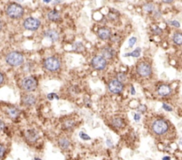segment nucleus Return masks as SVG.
Segmentation results:
<instances>
[{
	"label": "nucleus",
	"mask_w": 182,
	"mask_h": 160,
	"mask_svg": "<svg viewBox=\"0 0 182 160\" xmlns=\"http://www.w3.org/2000/svg\"><path fill=\"white\" fill-rule=\"evenodd\" d=\"M170 125L169 123L167 122L164 118H156L153 120L150 125L151 132L156 136H164L169 132Z\"/></svg>",
	"instance_id": "f257e3e1"
},
{
	"label": "nucleus",
	"mask_w": 182,
	"mask_h": 160,
	"mask_svg": "<svg viewBox=\"0 0 182 160\" xmlns=\"http://www.w3.org/2000/svg\"><path fill=\"white\" fill-rule=\"evenodd\" d=\"M6 61L8 65L12 67L21 66L24 61V57L20 52H11L6 56Z\"/></svg>",
	"instance_id": "f03ea898"
},
{
	"label": "nucleus",
	"mask_w": 182,
	"mask_h": 160,
	"mask_svg": "<svg viewBox=\"0 0 182 160\" xmlns=\"http://www.w3.org/2000/svg\"><path fill=\"white\" fill-rule=\"evenodd\" d=\"M23 14H24V9L21 5L17 3H12L6 8V14L12 19L22 18Z\"/></svg>",
	"instance_id": "7ed1b4c3"
},
{
	"label": "nucleus",
	"mask_w": 182,
	"mask_h": 160,
	"mask_svg": "<svg viewBox=\"0 0 182 160\" xmlns=\"http://www.w3.org/2000/svg\"><path fill=\"white\" fill-rule=\"evenodd\" d=\"M43 65L46 70H48L50 72H55L60 69L61 63L59 58H57L55 56H50V57H47L46 59H45Z\"/></svg>",
	"instance_id": "20e7f679"
},
{
	"label": "nucleus",
	"mask_w": 182,
	"mask_h": 160,
	"mask_svg": "<svg viewBox=\"0 0 182 160\" xmlns=\"http://www.w3.org/2000/svg\"><path fill=\"white\" fill-rule=\"evenodd\" d=\"M22 88L26 92H33L37 89L38 85V82L36 77L34 76H27L23 78L22 81Z\"/></svg>",
	"instance_id": "39448f33"
},
{
	"label": "nucleus",
	"mask_w": 182,
	"mask_h": 160,
	"mask_svg": "<svg viewBox=\"0 0 182 160\" xmlns=\"http://www.w3.org/2000/svg\"><path fill=\"white\" fill-rule=\"evenodd\" d=\"M137 74L141 77H148L151 76L152 68L149 63L146 61H141L137 65Z\"/></svg>",
	"instance_id": "423d86ee"
},
{
	"label": "nucleus",
	"mask_w": 182,
	"mask_h": 160,
	"mask_svg": "<svg viewBox=\"0 0 182 160\" xmlns=\"http://www.w3.org/2000/svg\"><path fill=\"white\" fill-rule=\"evenodd\" d=\"M107 61L101 55L94 56L91 61V66L96 70H104L107 68Z\"/></svg>",
	"instance_id": "0eeeda50"
},
{
	"label": "nucleus",
	"mask_w": 182,
	"mask_h": 160,
	"mask_svg": "<svg viewBox=\"0 0 182 160\" xmlns=\"http://www.w3.org/2000/svg\"><path fill=\"white\" fill-rule=\"evenodd\" d=\"M41 23L40 21L37 19V18H33V17H30L27 18L24 23H23V27L27 30V31H35L38 30V28L40 27Z\"/></svg>",
	"instance_id": "6e6552de"
},
{
	"label": "nucleus",
	"mask_w": 182,
	"mask_h": 160,
	"mask_svg": "<svg viewBox=\"0 0 182 160\" xmlns=\"http://www.w3.org/2000/svg\"><path fill=\"white\" fill-rule=\"evenodd\" d=\"M107 87H108V90L110 92H112L114 94H119L123 90V84L115 78L108 83Z\"/></svg>",
	"instance_id": "1a4fd4ad"
},
{
	"label": "nucleus",
	"mask_w": 182,
	"mask_h": 160,
	"mask_svg": "<svg viewBox=\"0 0 182 160\" xmlns=\"http://www.w3.org/2000/svg\"><path fill=\"white\" fill-rule=\"evenodd\" d=\"M24 137L29 143H35L39 138L38 133L35 129H28L25 131Z\"/></svg>",
	"instance_id": "9d476101"
},
{
	"label": "nucleus",
	"mask_w": 182,
	"mask_h": 160,
	"mask_svg": "<svg viewBox=\"0 0 182 160\" xmlns=\"http://www.w3.org/2000/svg\"><path fill=\"white\" fill-rule=\"evenodd\" d=\"M172 87L167 84H161L157 87V93L162 97H168L172 94Z\"/></svg>",
	"instance_id": "9b49d317"
},
{
	"label": "nucleus",
	"mask_w": 182,
	"mask_h": 160,
	"mask_svg": "<svg viewBox=\"0 0 182 160\" xmlns=\"http://www.w3.org/2000/svg\"><path fill=\"white\" fill-rule=\"evenodd\" d=\"M98 37L102 40H107L111 38L112 34H111V31L107 28H99L98 30Z\"/></svg>",
	"instance_id": "f8f14e48"
},
{
	"label": "nucleus",
	"mask_w": 182,
	"mask_h": 160,
	"mask_svg": "<svg viewBox=\"0 0 182 160\" xmlns=\"http://www.w3.org/2000/svg\"><path fill=\"white\" fill-rule=\"evenodd\" d=\"M114 55L115 50L109 46H106L101 50V56L104 57L106 60H112L114 58Z\"/></svg>",
	"instance_id": "ddd939ff"
},
{
	"label": "nucleus",
	"mask_w": 182,
	"mask_h": 160,
	"mask_svg": "<svg viewBox=\"0 0 182 160\" xmlns=\"http://www.w3.org/2000/svg\"><path fill=\"white\" fill-rule=\"evenodd\" d=\"M44 36H45L46 38L50 39L52 42H56V41L59 39V38H60L59 33L56 31H54V30H47V31L44 33Z\"/></svg>",
	"instance_id": "4468645a"
},
{
	"label": "nucleus",
	"mask_w": 182,
	"mask_h": 160,
	"mask_svg": "<svg viewBox=\"0 0 182 160\" xmlns=\"http://www.w3.org/2000/svg\"><path fill=\"white\" fill-rule=\"evenodd\" d=\"M21 114V110L16 108V107H10L6 109V115L8 117L12 118V119H15Z\"/></svg>",
	"instance_id": "2eb2a0df"
},
{
	"label": "nucleus",
	"mask_w": 182,
	"mask_h": 160,
	"mask_svg": "<svg viewBox=\"0 0 182 160\" xmlns=\"http://www.w3.org/2000/svg\"><path fill=\"white\" fill-rule=\"evenodd\" d=\"M110 124H111V125L115 128V129H121L123 128L124 125H125V122H124V120L122 118V117H114V118H112L111 119V121H110Z\"/></svg>",
	"instance_id": "dca6fc26"
},
{
	"label": "nucleus",
	"mask_w": 182,
	"mask_h": 160,
	"mask_svg": "<svg viewBox=\"0 0 182 160\" xmlns=\"http://www.w3.org/2000/svg\"><path fill=\"white\" fill-rule=\"evenodd\" d=\"M22 101L23 104H24L25 106L31 107L36 104L37 99H36V97H35L34 95H32V94H28V95H25V96L23 97Z\"/></svg>",
	"instance_id": "f3484780"
},
{
	"label": "nucleus",
	"mask_w": 182,
	"mask_h": 160,
	"mask_svg": "<svg viewBox=\"0 0 182 160\" xmlns=\"http://www.w3.org/2000/svg\"><path fill=\"white\" fill-rule=\"evenodd\" d=\"M58 144H59V147L62 150H68V149L70 148V141L68 140V138L61 137L58 141Z\"/></svg>",
	"instance_id": "a211bd4d"
},
{
	"label": "nucleus",
	"mask_w": 182,
	"mask_h": 160,
	"mask_svg": "<svg viewBox=\"0 0 182 160\" xmlns=\"http://www.w3.org/2000/svg\"><path fill=\"white\" fill-rule=\"evenodd\" d=\"M47 18L51 22H58L61 20V14L57 10H52L47 14Z\"/></svg>",
	"instance_id": "6ab92c4d"
},
{
	"label": "nucleus",
	"mask_w": 182,
	"mask_h": 160,
	"mask_svg": "<svg viewBox=\"0 0 182 160\" xmlns=\"http://www.w3.org/2000/svg\"><path fill=\"white\" fill-rule=\"evenodd\" d=\"M75 121L73 120V119H68V120H66L65 122L63 123V128L65 130H71L74 128V126H75Z\"/></svg>",
	"instance_id": "aec40b11"
},
{
	"label": "nucleus",
	"mask_w": 182,
	"mask_h": 160,
	"mask_svg": "<svg viewBox=\"0 0 182 160\" xmlns=\"http://www.w3.org/2000/svg\"><path fill=\"white\" fill-rule=\"evenodd\" d=\"M140 53H141V49L140 48V47H138L136 48L135 50H133L131 53H125V54H123V56L124 57H129V56H131V57H140Z\"/></svg>",
	"instance_id": "412c9836"
},
{
	"label": "nucleus",
	"mask_w": 182,
	"mask_h": 160,
	"mask_svg": "<svg viewBox=\"0 0 182 160\" xmlns=\"http://www.w3.org/2000/svg\"><path fill=\"white\" fill-rule=\"evenodd\" d=\"M84 50V46L83 45V43L81 42H76L73 45V51L76 52V53H81Z\"/></svg>",
	"instance_id": "4be33fe9"
},
{
	"label": "nucleus",
	"mask_w": 182,
	"mask_h": 160,
	"mask_svg": "<svg viewBox=\"0 0 182 160\" xmlns=\"http://www.w3.org/2000/svg\"><path fill=\"white\" fill-rule=\"evenodd\" d=\"M173 42H174L176 45H178V46H181L182 44V35L181 33H180V32H177V33H175L174 35H173Z\"/></svg>",
	"instance_id": "5701e85b"
},
{
	"label": "nucleus",
	"mask_w": 182,
	"mask_h": 160,
	"mask_svg": "<svg viewBox=\"0 0 182 160\" xmlns=\"http://www.w3.org/2000/svg\"><path fill=\"white\" fill-rule=\"evenodd\" d=\"M115 77H116L115 79H117L118 81L122 82L123 84L124 82H126V80H127V76H126V74H124L123 72H119V73H117Z\"/></svg>",
	"instance_id": "b1692460"
},
{
	"label": "nucleus",
	"mask_w": 182,
	"mask_h": 160,
	"mask_svg": "<svg viewBox=\"0 0 182 160\" xmlns=\"http://www.w3.org/2000/svg\"><path fill=\"white\" fill-rule=\"evenodd\" d=\"M143 10L147 13H151L153 11H155V6L153 4H146L143 6Z\"/></svg>",
	"instance_id": "393cba45"
},
{
	"label": "nucleus",
	"mask_w": 182,
	"mask_h": 160,
	"mask_svg": "<svg viewBox=\"0 0 182 160\" xmlns=\"http://www.w3.org/2000/svg\"><path fill=\"white\" fill-rule=\"evenodd\" d=\"M153 33L155 34V35H157V36H159L161 35L162 33H163V31H162V29L158 27V26H155L154 28H153Z\"/></svg>",
	"instance_id": "a878e982"
},
{
	"label": "nucleus",
	"mask_w": 182,
	"mask_h": 160,
	"mask_svg": "<svg viewBox=\"0 0 182 160\" xmlns=\"http://www.w3.org/2000/svg\"><path fill=\"white\" fill-rule=\"evenodd\" d=\"M79 136H80V138H81L82 140H84V141H89V140H91V137H90L88 134H86L85 133H83V132H80V133H79Z\"/></svg>",
	"instance_id": "bb28decb"
},
{
	"label": "nucleus",
	"mask_w": 182,
	"mask_h": 160,
	"mask_svg": "<svg viewBox=\"0 0 182 160\" xmlns=\"http://www.w3.org/2000/svg\"><path fill=\"white\" fill-rule=\"evenodd\" d=\"M47 99L50 100V101H53V99L59 100V96L56 93H54V92H51V93L47 94Z\"/></svg>",
	"instance_id": "cd10ccee"
},
{
	"label": "nucleus",
	"mask_w": 182,
	"mask_h": 160,
	"mask_svg": "<svg viewBox=\"0 0 182 160\" xmlns=\"http://www.w3.org/2000/svg\"><path fill=\"white\" fill-rule=\"evenodd\" d=\"M6 147L3 144H0V159L4 158L5 154H6Z\"/></svg>",
	"instance_id": "c85d7f7f"
},
{
	"label": "nucleus",
	"mask_w": 182,
	"mask_h": 160,
	"mask_svg": "<svg viewBox=\"0 0 182 160\" xmlns=\"http://www.w3.org/2000/svg\"><path fill=\"white\" fill-rule=\"evenodd\" d=\"M137 42V38L135 37H131V38L129 39V47L130 48H131L132 46H134L135 44H136Z\"/></svg>",
	"instance_id": "c756f323"
},
{
	"label": "nucleus",
	"mask_w": 182,
	"mask_h": 160,
	"mask_svg": "<svg viewBox=\"0 0 182 160\" xmlns=\"http://www.w3.org/2000/svg\"><path fill=\"white\" fill-rule=\"evenodd\" d=\"M168 23L171 24L172 26H174L176 28H180V23L178 21H169Z\"/></svg>",
	"instance_id": "7c9ffc66"
},
{
	"label": "nucleus",
	"mask_w": 182,
	"mask_h": 160,
	"mask_svg": "<svg viewBox=\"0 0 182 160\" xmlns=\"http://www.w3.org/2000/svg\"><path fill=\"white\" fill-rule=\"evenodd\" d=\"M163 109H164V110H166V111H169V112H171V111L173 110L171 106H169V105H167L166 103H164V104H163Z\"/></svg>",
	"instance_id": "2f4dec72"
},
{
	"label": "nucleus",
	"mask_w": 182,
	"mask_h": 160,
	"mask_svg": "<svg viewBox=\"0 0 182 160\" xmlns=\"http://www.w3.org/2000/svg\"><path fill=\"white\" fill-rule=\"evenodd\" d=\"M146 109H147V107L145 106V105H140L139 109H138V110L140 111V112H142V113L146 111Z\"/></svg>",
	"instance_id": "473e14b6"
},
{
	"label": "nucleus",
	"mask_w": 182,
	"mask_h": 160,
	"mask_svg": "<svg viewBox=\"0 0 182 160\" xmlns=\"http://www.w3.org/2000/svg\"><path fill=\"white\" fill-rule=\"evenodd\" d=\"M133 118H134V120L138 122V121H140V113H137V114L134 115V117H133Z\"/></svg>",
	"instance_id": "72a5a7b5"
},
{
	"label": "nucleus",
	"mask_w": 182,
	"mask_h": 160,
	"mask_svg": "<svg viewBox=\"0 0 182 160\" xmlns=\"http://www.w3.org/2000/svg\"><path fill=\"white\" fill-rule=\"evenodd\" d=\"M131 95H135V94H136V91H135V88H134L133 85L131 86Z\"/></svg>",
	"instance_id": "f704fd0d"
},
{
	"label": "nucleus",
	"mask_w": 182,
	"mask_h": 160,
	"mask_svg": "<svg viewBox=\"0 0 182 160\" xmlns=\"http://www.w3.org/2000/svg\"><path fill=\"white\" fill-rule=\"evenodd\" d=\"M107 145L108 147H112L113 146V142H112V141L110 139H107Z\"/></svg>",
	"instance_id": "c9c22d12"
},
{
	"label": "nucleus",
	"mask_w": 182,
	"mask_h": 160,
	"mask_svg": "<svg viewBox=\"0 0 182 160\" xmlns=\"http://www.w3.org/2000/svg\"><path fill=\"white\" fill-rule=\"evenodd\" d=\"M4 80H5V77H4V75L0 72V84H2L4 83Z\"/></svg>",
	"instance_id": "e433bc0d"
},
{
	"label": "nucleus",
	"mask_w": 182,
	"mask_h": 160,
	"mask_svg": "<svg viewBox=\"0 0 182 160\" xmlns=\"http://www.w3.org/2000/svg\"><path fill=\"white\" fill-rule=\"evenodd\" d=\"M5 128V123L0 119V132Z\"/></svg>",
	"instance_id": "4c0bfd02"
},
{
	"label": "nucleus",
	"mask_w": 182,
	"mask_h": 160,
	"mask_svg": "<svg viewBox=\"0 0 182 160\" xmlns=\"http://www.w3.org/2000/svg\"><path fill=\"white\" fill-rule=\"evenodd\" d=\"M63 1H65V0H54V2H53V5H57V4H60V3H62Z\"/></svg>",
	"instance_id": "58836bf2"
},
{
	"label": "nucleus",
	"mask_w": 182,
	"mask_h": 160,
	"mask_svg": "<svg viewBox=\"0 0 182 160\" xmlns=\"http://www.w3.org/2000/svg\"><path fill=\"white\" fill-rule=\"evenodd\" d=\"M163 2H164V3H166V4H171V3L173 2V0H163Z\"/></svg>",
	"instance_id": "ea45409f"
},
{
	"label": "nucleus",
	"mask_w": 182,
	"mask_h": 160,
	"mask_svg": "<svg viewBox=\"0 0 182 160\" xmlns=\"http://www.w3.org/2000/svg\"><path fill=\"white\" fill-rule=\"evenodd\" d=\"M163 160H172V159H171V158H170V157H164V158H163Z\"/></svg>",
	"instance_id": "a19ab883"
},
{
	"label": "nucleus",
	"mask_w": 182,
	"mask_h": 160,
	"mask_svg": "<svg viewBox=\"0 0 182 160\" xmlns=\"http://www.w3.org/2000/svg\"><path fill=\"white\" fill-rule=\"evenodd\" d=\"M2 28H3V22L0 20V31H1V30H2Z\"/></svg>",
	"instance_id": "79ce46f5"
},
{
	"label": "nucleus",
	"mask_w": 182,
	"mask_h": 160,
	"mask_svg": "<svg viewBox=\"0 0 182 160\" xmlns=\"http://www.w3.org/2000/svg\"><path fill=\"white\" fill-rule=\"evenodd\" d=\"M43 1H44L45 3H50V2H52L53 0H43Z\"/></svg>",
	"instance_id": "37998d69"
},
{
	"label": "nucleus",
	"mask_w": 182,
	"mask_h": 160,
	"mask_svg": "<svg viewBox=\"0 0 182 160\" xmlns=\"http://www.w3.org/2000/svg\"><path fill=\"white\" fill-rule=\"evenodd\" d=\"M35 160H41L40 158H35Z\"/></svg>",
	"instance_id": "c03bdc74"
},
{
	"label": "nucleus",
	"mask_w": 182,
	"mask_h": 160,
	"mask_svg": "<svg viewBox=\"0 0 182 160\" xmlns=\"http://www.w3.org/2000/svg\"><path fill=\"white\" fill-rule=\"evenodd\" d=\"M16 1H19V2H22L23 0H16Z\"/></svg>",
	"instance_id": "a18cd8bd"
}]
</instances>
